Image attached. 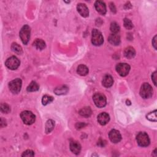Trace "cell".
I'll list each match as a JSON object with an SVG mask.
<instances>
[{
    "label": "cell",
    "instance_id": "1",
    "mask_svg": "<svg viewBox=\"0 0 157 157\" xmlns=\"http://www.w3.org/2000/svg\"><path fill=\"white\" fill-rule=\"evenodd\" d=\"M30 34L31 28L27 25H24L21 29L19 33V36L23 44L26 45L29 42V39H30Z\"/></svg>",
    "mask_w": 157,
    "mask_h": 157
},
{
    "label": "cell",
    "instance_id": "2",
    "mask_svg": "<svg viewBox=\"0 0 157 157\" xmlns=\"http://www.w3.org/2000/svg\"><path fill=\"white\" fill-rule=\"evenodd\" d=\"M140 95L144 99H149L153 95V89L148 83H144L141 88Z\"/></svg>",
    "mask_w": 157,
    "mask_h": 157
},
{
    "label": "cell",
    "instance_id": "3",
    "mask_svg": "<svg viewBox=\"0 0 157 157\" xmlns=\"http://www.w3.org/2000/svg\"><path fill=\"white\" fill-rule=\"evenodd\" d=\"M21 117L23 123L28 125H32L36 120V117L34 114L28 111H23L21 114Z\"/></svg>",
    "mask_w": 157,
    "mask_h": 157
},
{
    "label": "cell",
    "instance_id": "4",
    "mask_svg": "<svg viewBox=\"0 0 157 157\" xmlns=\"http://www.w3.org/2000/svg\"><path fill=\"white\" fill-rule=\"evenodd\" d=\"M136 141L138 145L141 147H145L149 146L150 144L149 137L146 133L140 132L136 136Z\"/></svg>",
    "mask_w": 157,
    "mask_h": 157
},
{
    "label": "cell",
    "instance_id": "5",
    "mask_svg": "<svg viewBox=\"0 0 157 157\" xmlns=\"http://www.w3.org/2000/svg\"><path fill=\"white\" fill-rule=\"evenodd\" d=\"M92 43L95 46L101 45L104 43V38L101 33L96 29H94L92 31Z\"/></svg>",
    "mask_w": 157,
    "mask_h": 157
},
{
    "label": "cell",
    "instance_id": "6",
    "mask_svg": "<svg viewBox=\"0 0 157 157\" xmlns=\"http://www.w3.org/2000/svg\"><path fill=\"white\" fill-rule=\"evenodd\" d=\"M93 100L98 107H104L106 106L107 99L106 96L101 93H96L93 96Z\"/></svg>",
    "mask_w": 157,
    "mask_h": 157
},
{
    "label": "cell",
    "instance_id": "7",
    "mask_svg": "<svg viewBox=\"0 0 157 157\" xmlns=\"http://www.w3.org/2000/svg\"><path fill=\"white\" fill-rule=\"evenodd\" d=\"M22 82L21 78H15V79L10 82L9 84V90L12 93L17 94L21 90Z\"/></svg>",
    "mask_w": 157,
    "mask_h": 157
},
{
    "label": "cell",
    "instance_id": "8",
    "mask_svg": "<svg viewBox=\"0 0 157 157\" xmlns=\"http://www.w3.org/2000/svg\"><path fill=\"white\" fill-rule=\"evenodd\" d=\"M5 65L9 70H15L19 67L20 65H21V62L19 61L16 56H12L7 58V60L6 61Z\"/></svg>",
    "mask_w": 157,
    "mask_h": 157
},
{
    "label": "cell",
    "instance_id": "9",
    "mask_svg": "<svg viewBox=\"0 0 157 157\" xmlns=\"http://www.w3.org/2000/svg\"><path fill=\"white\" fill-rule=\"evenodd\" d=\"M116 71L120 76L125 77L129 74L130 66L126 63H119L116 66Z\"/></svg>",
    "mask_w": 157,
    "mask_h": 157
},
{
    "label": "cell",
    "instance_id": "10",
    "mask_svg": "<svg viewBox=\"0 0 157 157\" xmlns=\"http://www.w3.org/2000/svg\"><path fill=\"white\" fill-rule=\"evenodd\" d=\"M109 137L111 141L113 143H119L122 140V136L119 131L112 130L109 132Z\"/></svg>",
    "mask_w": 157,
    "mask_h": 157
},
{
    "label": "cell",
    "instance_id": "11",
    "mask_svg": "<svg viewBox=\"0 0 157 157\" xmlns=\"http://www.w3.org/2000/svg\"><path fill=\"white\" fill-rule=\"evenodd\" d=\"M77 9L78 12L83 17H87L89 15V11L87 6L83 3H79L77 4Z\"/></svg>",
    "mask_w": 157,
    "mask_h": 157
},
{
    "label": "cell",
    "instance_id": "12",
    "mask_svg": "<svg viewBox=\"0 0 157 157\" xmlns=\"http://www.w3.org/2000/svg\"><path fill=\"white\" fill-rule=\"evenodd\" d=\"M109 120V115L106 112H102L98 116V122L101 125H106Z\"/></svg>",
    "mask_w": 157,
    "mask_h": 157
},
{
    "label": "cell",
    "instance_id": "13",
    "mask_svg": "<svg viewBox=\"0 0 157 157\" xmlns=\"http://www.w3.org/2000/svg\"><path fill=\"white\" fill-rule=\"evenodd\" d=\"M95 6L97 12L101 15H105L106 13V4L102 1H97L95 3Z\"/></svg>",
    "mask_w": 157,
    "mask_h": 157
},
{
    "label": "cell",
    "instance_id": "14",
    "mask_svg": "<svg viewBox=\"0 0 157 157\" xmlns=\"http://www.w3.org/2000/svg\"><path fill=\"white\" fill-rule=\"evenodd\" d=\"M70 150L76 155L79 154L81 150V145L77 141H73L70 142Z\"/></svg>",
    "mask_w": 157,
    "mask_h": 157
},
{
    "label": "cell",
    "instance_id": "15",
    "mask_svg": "<svg viewBox=\"0 0 157 157\" xmlns=\"http://www.w3.org/2000/svg\"><path fill=\"white\" fill-rule=\"evenodd\" d=\"M108 41L109 43L114 45H119L120 43V37L117 34L112 33L108 38Z\"/></svg>",
    "mask_w": 157,
    "mask_h": 157
},
{
    "label": "cell",
    "instance_id": "16",
    "mask_svg": "<svg viewBox=\"0 0 157 157\" xmlns=\"http://www.w3.org/2000/svg\"><path fill=\"white\" fill-rule=\"evenodd\" d=\"M102 83L104 87L106 88H109L112 86L114 84V79L113 77L110 75H106L104 76Z\"/></svg>",
    "mask_w": 157,
    "mask_h": 157
},
{
    "label": "cell",
    "instance_id": "17",
    "mask_svg": "<svg viewBox=\"0 0 157 157\" xmlns=\"http://www.w3.org/2000/svg\"><path fill=\"white\" fill-rule=\"evenodd\" d=\"M124 55L128 59H131L136 55V51L132 47H128L124 51Z\"/></svg>",
    "mask_w": 157,
    "mask_h": 157
},
{
    "label": "cell",
    "instance_id": "18",
    "mask_svg": "<svg viewBox=\"0 0 157 157\" xmlns=\"http://www.w3.org/2000/svg\"><path fill=\"white\" fill-rule=\"evenodd\" d=\"M68 90L69 88L67 86L62 85L56 87L54 90V92L57 95H63L66 94L68 92Z\"/></svg>",
    "mask_w": 157,
    "mask_h": 157
},
{
    "label": "cell",
    "instance_id": "19",
    "mask_svg": "<svg viewBox=\"0 0 157 157\" xmlns=\"http://www.w3.org/2000/svg\"><path fill=\"white\" fill-rule=\"evenodd\" d=\"M33 45L38 50H43L46 47L45 43L41 39H36L33 43Z\"/></svg>",
    "mask_w": 157,
    "mask_h": 157
},
{
    "label": "cell",
    "instance_id": "20",
    "mask_svg": "<svg viewBox=\"0 0 157 157\" xmlns=\"http://www.w3.org/2000/svg\"><path fill=\"white\" fill-rule=\"evenodd\" d=\"M89 70H88V68L84 65H81L78 66L77 70V73L78 74H79L82 76H87L88 74Z\"/></svg>",
    "mask_w": 157,
    "mask_h": 157
},
{
    "label": "cell",
    "instance_id": "21",
    "mask_svg": "<svg viewBox=\"0 0 157 157\" xmlns=\"http://www.w3.org/2000/svg\"><path fill=\"white\" fill-rule=\"evenodd\" d=\"M92 114V111L90 107H85L79 111V114L84 117L88 118L91 116Z\"/></svg>",
    "mask_w": 157,
    "mask_h": 157
},
{
    "label": "cell",
    "instance_id": "22",
    "mask_svg": "<svg viewBox=\"0 0 157 157\" xmlns=\"http://www.w3.org/2000/svg\"><path fill=\"white\" fill-rule=\"evenodd\" d=\"M39 86L37 84V83H36L34 81H32L28 86L26 90L28 92H34L37 91L39 90Z\"/></svg>",
    "mask_w": 157,
    "mask_h": 157
},
{
    "label": "cell",
    "instance_id": "23",
    "mask_svg": "<svg viewBox=\"0 0 157 157\" xmlns=\"http://www.w3.org/2000/svg\"><path fill=\"white\" fill-rule=\"evenodd\" d=\"M55 122L52 120H48L45 124V133H50L54 128Z\"/></svg>",
    "mask_w": 157,
    "mask_h": 157
},
{
    "label": "cell",
    "instance_id": "24",
    "mask_svg": "<svg viewBox=\"0 0 157 157\" xmlns=\"http://www.w3.org/2000/svg\"><path fill=\"white\" fill-rule=\"evenodd\" d=\"M11 49L14 53H15L18 55H21L23 53L22 47L17 43H13L12 44Z\"/></svg>",
    "mask_w": 157,
    "mask_h": 157
},
{
    "label": "cell",
    "instance_id": "25",
    "mask_svg": "<svg viewBox=\"0 0 157 157\" xmlns=\"http://www.w3.org/2000/svg\"><path fill=\"white\" fill-rule=\"evenodd\" d=\"M110 29H111V31L112 32V33L117 34V33H119L120 32V26L119 25V24H118L117 23L112 22L111 24Z\"/></svg>",
    "mask_w": 157,
    "mask_h": 157
},
{
    "label": "cell",
    "instance_id": "26",
    "mask_svg": "<svg viewBox=\"0 0 157 157\" xmlns=\"http://www.w3.org/2000/svg\"><path fill=\"white\" fill-rule=\"evenodd\" d=\"M54 101V98L51 96L45 95L43 97L42 99V103L44 106H46L48 104L52 103Z\"/></svg>",
    "mask_w": 157,
    "mask_h": 157
},
{
    "label": "cell",
    "instance_id": "27",
    "mask_svg": "<svg viewBox=\"0 0 157 157\" xmlns=\"http://www.w3.org/2000/svg\"><path fill=\"white\" fill-rule=\"evenodd\" d=\"M147 119L151 122H156L157 121L156 119V111L155 110L154 111L149 113L146 116Z\"/></svg>",
    "mask_w": 157,
    "mask_h": 157
},
{
    "label": "cell",
    "instance_id": "28",
    "mask_svg": "<svg viewBox=\"0 0 157 157\" xmlns=\"http://www.w3.org/2000/svg\"><path fill=\"white\" fill-rule=\"evenodd\" d=\"M123 22H124V26L127 29H131L133 28V24L130 19L125 18Z\"/></svg>",
    "mask_w": 157,
    "mask_h": 157
},
{
    "label": "cell",
    "instance_id": "29",
    "mask_svg": "<svg viewBox=\"0 0 157 157\" xmlns=\"http://www.w3.org/2000/svg\"><path fill=\"white\" fill-rule=\"evenodd\" d=\"M1 111L4 114H7L11 111V108H10L8 104L6 103H3V104H1Z\"/></svg>",
    "mask_w": 157,
    "mask_h": 157
},
{
    "label": "cell",
    "instance_id": "30",
    "mask_svg": "<svg viewBox=\"0 0 157 157\" xmlns=\"http://www.w3.org/2000/svg\"><path fill=\"white\" fill-rule=\"evenodd\" d=\"M22 156H34V153L32 150H27L23 153Z\"/></svg>",
    "mask_w": 157,
    "mask_h": 157
},
{
    "label": "cell",
    "instance_id": "31",
    "mask_svg": "<svg viewBox=\"0 0 157 157\" xmlns=\"http://www.w3.org/2000/svg\"><path fill=\"white\" fill-rule=\"evenodd\" d=\"M152 80L154 84L155 85H156V72L155 71L152 76Z\"/></svg>",
    "mask_w": 157,
    "mask_h": 157
},
{
    "label": "cell",
    "instance_id": "32",
    "mask_svg": "<svg viewBox=\"0 0 157 157\" xmlns=\"http://www.w3.org/2000/svg\"><path fill=\"white\" fill-rule=\"evenodd\" d=\"M152 45L155 50H156V35L155 36V37L152 39Z\"/></svg>",
    "mask_w": 157,
    "mask_h": 157
},
{
    "label": "cell",
    "instance_id": "33",
    "mask_svg": "<svg viewBox=\"0 0 157 157\" xmlns=\"http://www.w3.org/2000/svg\"><path fill=\"white\" fill-rule=\"evenodd\" d=\"M110 8H111V11L112 12L115 13V12H116V9H115V6H114V4L113 3H111Z\"/></svg>",
    "mask_w": 157,
    "mask_h": 157
},
{
    "label": "cell",
    "instance_id": "34",
    "mask_svg": "<svg viewBox=\"0 0 157 157\" xmlns=\"http://www.w3.org/2000/svg\"><path fill=\"white\" fill-rule=\"evenodd\" d=\"M98 145H100L101 147H104L106 145V141L103 140H100V141L98 142Z\"/></svg>",
    "mask_w": 157,
    "mask_h": 157
},
{
    "label": "cell",
    "instance_id": "35",
    "mask_svg": "<svg viewBox=\"0 0 157 157\" xmlns=\"http://www.w3.org/2000/svg\"><path fill=\"white\" fill-rule=\"evenodd\" d=\"M84 126V123H78L77 125H76V128L78 129V128H83Z\"/></svg>",
    "mask_w": 157,
    "mask_h": 157
}]
</instances>
